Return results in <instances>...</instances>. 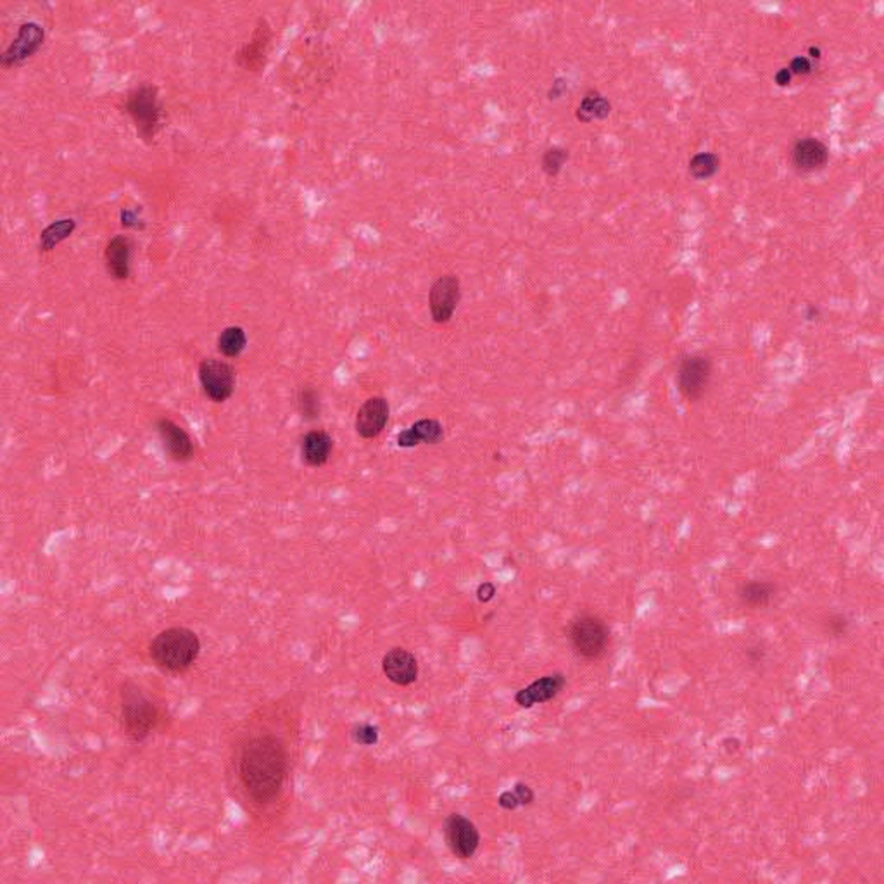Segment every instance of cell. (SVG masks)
<instances>
[{"label": "cell", "mask_w": 884, "mask_h": 884, "mask_svg": "<svg viewBox=\"0 0 884 884\" xmlns=\"http://www.w3.org/2000/svg\"><path fill=\"white\" fill-rule=\"evenodd\" d=\"M239 776L256 804L273 802L287 776V753L282 741L271 734L251 738L242 748Z\"/></svg>", "instance_id": "obj_1"}, {"label": "cell", "mask_w": 884, "mask_h": 884, "mask_svg": "<svg viewBox=\"0 0 884 884\" xmlns=\"http://www.w3.org/2000/svg\"><path fill=\"white\" fill-rule=\"evenodd\" d=\"M153 664L169 673L190 669L201 655V640L187 627H169L161 631L149 646Z\"/></svg>", "instance_id": "obj_2"}, {"label": "cell", "mask_w": 884, "mask_h": 884, "mask_svg": "<svg viewBox=\"0 0 884 884\" xmlns=\"http://www.w3.org/2000/svg\"><path fill=\"white\" fill-rule=\"evenodd\" d=\"M121 697V729L132 743L145 741L160 723V710L153 699L135 684L127 681L120 691Z\"/></svg>", "instance_id": "obj_3"}, {"label": "cell", "mask_w": 884, "mask_h": 884, "mask_svg": "<svg viewBox=\"0 0 884 884\" xmlns=\"http://www.w3.org/2000/svg\"><path fill=\"white\" fill-rule=\"evenodd\" d=\"M568 640L579 657L586 660H598L608 649L610 629L599 616H579L568 629Z\"/></svg>", "instance_id": "obj_4"}, {"label": "cell", "mask_w": 884, "mask_h": 884, "mask_svg": "<svg viewBox=\"0 0 884 884\" xmlns=\"http://www.w3.org/2000/svg\"><path fill=\"white\" fill-rule=\"evenodd\" d=\"M125 109L134 120L136 132L144 140H151L156 136L161 123V106L156 87L140 85L134 88L127 97Z\"/></svg>", "instance_id": "obj_5"}, {"label": "cell", "mask_w": 884, "mask_h": 884, "mask_svg": "<svg viewBox=\"0 0 884 884\" xmlns=\"http://www.w3.org/2000/svg\"><path fill=\"white\" fill-rule=\"evenodd\" d=\"M235 368L216 358H206L199 365V382L208 396V400L213 402L228 401L235 391Z\"/></svg>", "instance_id": "obj_6"}, {"label": "cell", "mask_w": 884, "mask_h": 884, "mask_svg": "<svg viewBox=\"0 0 884 884\" xmlns=\"http://www.w3.org/2000/svg\"><path fill=\"white\" fill-rule=\"evenodd\" d=\"M444 839L450 852L459 860L474 857L481 847L477 826L461 814H451L444 821Z\"/></svg>", "instance_id": "obj_7"}, {"label": "cell", "mask_w": 884, "mask_h": 884, "mask_svg": "<svg viewBox=\"0 0 884 884\" xmlns=\"http://www.w3.org/2000/svg\"><path fill=\"white\" fill-rule=\"evenodd\" d=\"M712 376V363L706 356L693 354L688 356L679 368L677 384L682 396L690 401H697L708 387Z\"/></svg>", "instance_id": "obj_8"}, {"label": "cell", "mask_w": 884, "mask_h": 884, "mask_svg": "<svg viewBox=\"0 0 884 884\" xmlns=\"http://www.w3.org/2000/svg\"><path fill=\"white\" fill-rule=\"evenodd\" d=\"M459 302V280L456 275L439 277L430 289V315L435 323H448Z\"/></svg>", "instance_id": "obj_9"}, {"label": "cell", "mask_w": 884, "mask_h": 884, "mask_svg": "<svg viewBox=\"0 0 884 884\" xmlns=\"http://www.w3.org/2000/svg\"><path fill=\"white\" fill-rule=\"evenodd\" d=\"M44 37H45L44 28L38 27L37 23L21 25L16 38L4 51V54L0 55V64L5 68H11V66L25 62L42 47Z\"/></svg>", "instance_id": "obj_10"}, {"label": "cell", "mask_w": 884, "mask_h": 884, "mask_svg": "<svg viewBox=\"0 0 884 884\" xmlns=\"http://www.w3.org/2000/svg\"><path fill=\"white\" fill-rule=\"evenodd\" d=\"M382 672L392 684L408 688L417 682L420 669L418 660L411 651L404 648H392L382 658Z\"/></svg>", "instance_id": "obj_11"}, {"label": "cell", "mask_w": 884, "mask_h": 884, "mask_svg": "<svg viewBox=\"0 0 884 884\" xmlns=\"http://www.w3.org/2000/svg\"><path fill=\"white\" fill-rule=\"evenodd\" d=\"M389 415H391V406L385 398L374 396L367 400L356 415L354 427L358 435L361 439H376L385 429L389 422Z\"/></svg>", "instance_id": "obj_12"}, {"label": "cell", "mask_w": 884, "mask_h": 884, "mask_svg": "<svg viewBox=\"0 0 884 884\" xmlns=\"http://www.w3.org/2000/svg\"><path fill=\"white\" fill-rule=\"evenodd\" d=\"M565 684L566 679L560 672L539 677L515 695V703L522 708H533L541 703H548L562 693Z\"/></svg>", "instance_id": "obj_13"}, {"label": "cell", "mask_w": 884, "mask_h": 884, "mask_svg": "<svg viewBox=\"0 0 884 884\" xmlns=\"http://www.w3.org/2000/svg\"><path fill=\"white\" fill-rule=\"evenodd\" d=\"M158 432L166 455L177 463H187L194 458V441L186 430L169 418H160Z\"/></svg>", "instance_id": "obj_14"}, {"label": "cell", "mask_w": 884, "mask_h": 884, "mask_svg": "<svg viewBox=\"0 0 884 884\" xmlns=\"http://www.w3.org/2000/svg\"><path fill=\"white\" fill-rule=\"evenodd\" d=\"M134 244L127 235H116L108 242L104 260L106 269L114 280H127L130 277Z\"/></svg>", "instance_id": "obj_15"}, {"label": "cell", "mask_w": 884, "mask_h": 884, "mask_svg": "<svg viewBox=\"0 0 884 884\" xmlns=\"http://www.w3.org/2000/svg\"><path fill=\"white\" fill-rule=\"evenodd\" d=\"M791 156H793V164L800 171H815V169H822L828 164L830 149L819 138L806 136L795 144Z\"/></svg>", "instance_id": "obj_16"}, {"label": "cell", "mask_w": 884, "mask_h": 884, "mask_svg": "<svg viewBox=\"0 0 884 884\" xmlns=\"http://www.w3.org/2000/svg\"><path fill=\"white\" fill-rule=\"evenodd\" d=\"M334 451V439L325 430H310L301 441V455L308 467H323Z\"/></svg>", "instance_id": "obj_17"}, {"label": "cell", "mask_w": 884, "mask_h": 884, "mask_svg": "<svg viewBox=\"0 0 884 884\" xmlns=\"http://www.w3.org/2000/svg\"><path fill=\"white\" fill-rule=\"evenodd\" d=\"M444 439L442 425L434 418H422L396 437L400 448H415L420 444H439Z\"/></svg>", "instance_id": "obj_18"}, {"label": "cell", "mask_w": 884, "mask_h": 884, "mask_svg": "<svg viewBox=\"0 0 884 884\" xmlns=\"http://www.w3.org/2000/svg\"><path fill=\"white\" fill-rule=\"evenodd\" d=\"M269 38H271V31H269V25L265 21H260L252 38L242 47L241 53L237 54V62L241 64L242 68H245L249 71H258L263 66L267 51H269Z\"/></svg>", "instance_id": "obj_19"}, {"label": "cell", "mask_w": 884, "mask_h": 884, "mask_svg": "<svg viewBox=\"0 0 884 884\" xmlns=\"http://www.w3.org/2000/svg\"><path fill=\"white\" fill-rule=\"evenodd\" d=\"M245 346H247V335H245V332H244L242 326H235V325L227 326L218 335V351L225 358H237V356H241Z\"/></svg>", "instance_id": "obj_20"}, {"label": "cell", "mask_w": 884, "mask_h": 884, "mask_svg": "<svg viewBox=\"0 0 884 884\" xmlns=\"http://www.w3.org/2000/svg\"><path fill=\"white\" fill-rule=\"evenodd\" d=\"M774 592H776V588L771 582L751 581L741 588L739 598L745 605H748L751 608H758V607L769 605L771 599L774 598Z\"/></svg>", "instance_id": "obj_21"}, {"label": "cell", "mask_w": 884, "mask_h": 884, "mask_svg": "<svg viewBox=\"0 0 884 884\" xmlns=\"http://www.w3.org/2000/svg\"><path fill=\"white\" fill-rule=\"evenodd\" d=\"M77 228V223L73 219H57L51 223L42 234H40V249L44 252H51L55 245L66 241Z\"/></svg>", "instance_id": "obj_22"}, {"label": "cell", "mask_w": 884, "mask_h": 884, "mask_svg": "<svg viewBox=\"0 0 884 884\" xmlns=\"http://www.w3.org/2000/svg\"><path fill=\"white\" fill-rule=\"evenodd\" d=\"M297 409L301 413V417L308 422H313L320 417L322 413V401H320V394L318 391L313 387V385H306V387H301L299 392H297Z\"/></svg>", "instance_id": "obj_23"}, {"label": "cell", "mask_w": 884, "mask_h": 884, "mask_svg": "<svg viewBox=\"0 0 884 884\" xmlns=\"http://www.w3.org/2000/svg\"><path fill=\"white\" fill-rule=\"evenodd\" d=\"M577 116L582 121H592V120H601L610 114V103L599 95V94H588L581 106L577 109Z\"/></svg>", "instance_id": "obj_24"}, {"label": "cell", "mask_w": 884, "mask_h": 884, "mask_svg": "<svg viewBox=\"0 0 884 884\" xmlns=\"http://www.w3.org/2000/svg\"><path fill=\"white\" fill-rule=\"evenodd\" d=\"M719 166H721V160L717 154L699 153L690 161V173L698 180H705V178L714 177L719 171Z\"/></svg>", "instance_id": "obj_25"}, {"label": "cell", "mask_w": 884, "mask_h": 884, "mask_svg": "<svg viewBox=\"0 0 884 884\" xmlns=\"http://www.w3.org/2000/svg\"><path fill=\"white\" fill-rule=\"evenodd\" d=\"M351 738L359 747H376L380 738V731L374 723H359L351 729Z\"/></svg>", "instance_id": "obj_26"}, {"label": "cell", "mask_w": 884, "mask_h": 884, "mask_svg": "<svg viewBox=\"0 0 884 884\" xmlns=\"http://www.w3.org/2000/svg\"><path fill=\"white\" fill-rule=\"evenodd\" d=\"M566 160H568V153L565 149H560V147L548 149L544 153V156H542V169L549 177H555L562 169L563 164H565Z\"/></svg>", "instance_id": "obj_27"}, {"label": "cell", "mask_w": 884, "mask_h": 884, "mask_svg": "<svg viewBox=\"0 0 884 884\" xmlns=\"http://www.w3.org/2000/svg\"><path fill=\"white\" fill-rule=\"evenodd\" d=\"M826 625H828V631H830L834 638H839V636L847 634L850 622H848L847 616L841 615V614H836V615L830 616V620H828Z\"/></svg>", "instance_id": "obj_28"}, {"label": "cell", "mask_w": 884, "mask_h": 884, "mask_svg": "<svg viewBox=\"0 0 884 884\" xmlns=\"http://www.w3.org/2000/svg\"><path fill=\"white\" fill-rule=\"evenodd\" d=\"M788 70L791 71V75H808V73H812V62L805 55H797L791 61V64H789Z\"/></svg>", "instance_id": "obj_29"}, {"label": "cell", "mask_w": 884, "mask_h": 884, "mask_svg": "<svg viewBox=\"0 0 884 884\" xmlns=\"http://www.w3.org/2000/svg\"><path fill=\"white\" fill-rule=\"evenodd\" d=\"M498 805H500L503 810H516L518 806H522L520 800H518V797H516V793H515V789H507V791H503V793L500 795V798H498Z\"/></svg>", "instance_id": "obj_30"}, {"label": "cell", "mask_w": 884, "mask_h": 884, "mask_svg": "<svg viewBox=\"0 0 884 884\" xmlns=\"http://www.w3.org/2000/svg\"><path fill=\"white\" fill-rule=\"evenodd\" d=\"M513 789H515V793H516V797H518V800H520V804L522 805H531L534 802V798H536L533 788L527 786V784H524V782H516Z\"/></svg>", "instance_id": "obj_31"}, {"label": "cell", "mask_w": 884, "mask_h": 884, "mask_svg": "<svg viewBox=\"0 0 884 884\" xmlns=\"http://www.w3.org/2000/svg\"><path fill=\"white\" fill-rule=\"evenodd\" d=\"M496 596V586L492 582H483L477 590V598L481 603H489Z\"/></svg>", "instance_id": "obj_32"}, {"label": "cell", "mask_w": 884, "mask_h": 884, "mask_svg": "<svg viewBox=\"0 0 884 884\" xmlns=\"http://www.w3.org/2000/svg\"><path fill=\"white\" fill-rule=\"evenodd\" d=\"M121 223H123V227H127V228H138V225H140V221H138V218H136V213H135V211H130V210H125V211L121 213ZM140 227H142V225H140Z\"/></svg>", "instance_id": "obj_33"}, {"label": "cell", "mask_w": 884, "mask_h": 884, "mask_svg": "<svg viewBox=\"0 0 884 884\" xmlns=\"http://www.w3.org/2000/svg\"><path fill=\"white\" fill-rule=\"evenodd\" d=\"M791 77H793L791 71L788 68H782V70H779L776 73V83L779 87H786V85H789Z\"/></svg>", "instance_id": "obj_34"}, {"label": "cell", "mask_w": 884, "mask_h": 884, "mask_svg": "<svg viewBox=\"0 0 884 884\" xmlns=\"http://www.w3.org/2000/svg\"><path fill=\"white\" fill-rule=\"evenodd\" d=\"M723 747L727 753H736L741 747V741L738 738H727V739H723Z\"/></svg>", "instance_id": "obj_35"}, {"label": "cell", "mask_w": 884, "mask_h": 884, "mask_svg": "<svg viewBox=\"0 0 884 884\" xmlns=\"http://www.w3.org/2000/svg\"><path fill=\"white\" fill-rule=\"evenodd\" d=\"M808 54L812 59H821V49L819 47H810L808 49Z\"/></svg>", "instance_id": "obj_36"}]
</instances>
